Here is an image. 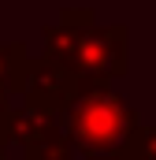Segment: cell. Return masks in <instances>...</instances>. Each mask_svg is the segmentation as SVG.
<instances>
[{
	"label": "cell",
	"mask_w": 156,
	"mask_h": 160,
	"mask_svg": "<svg viewBox=\"0 0 156 160\" xmlns=\"http://www.w3.org/2000/svg\"><path fill=\"white\" fill-rule=\"evenodd\" d=\"M45 56L60 60L78 78H119L126 71V26H52L45 30Z\"/></svg>",
	"instance_id": "7a4b0ae2"
},
{
	"label": "cell",
	"mask_w": 156,
	"mask_h": 160,
	"mask_svg": "<svg viewBox=\"0 0 156 160\" xmlns=\"http://www.w3.org/2000/svg\"><path fill=\"white\" fill-rule=\"evenodd\" d=\"M30 60L22 45H0V112L7 108V101L15 93H26L30 82Z\"/></svg>",
	"instance_id": "3957f363"
},
{
	"label": "cell",
	"mask_w": 156,
	"mask_h": 160,
	"mask_svg": "<svg viewBox=\"0 0 156 160\" xmlns=\"http://www.w3.org/2000/svg\"><path fill=\"white\" fill-rule=\"evenodd\" d=\"M63 138L85 160H138L145 130L138 112L112 89L108 78H89L75 101L56 116Z\"/></svg>",
	"instance_id": "6da1fadb"
},
{
	"label": "cell",
	"mask_w": 156,
	"mask_h": 160,
	"mask_svg": "<svg viewBox=\"0 0 156 160\" xmlns=\"http://www.w3.org/2000/svg\"><path fill=\"white\" fill-rule=\"evenodd\" d=\"M0 160H4V153H0Z\"/></svg>",
	"instance_id": "8992f818"
},
{
	"label": "cell",
	"mask_w": 156,
	"mask_h": 160,
	"mask_svg": "<svg viewBox=\"0 0 156 160\" xmlns=\"http://www.w3.org/2000/svg\"><path fill=\"white\" fill-rule=\"evenodd\" d=\"M138 160H156V127L145 130V142H141V157Z\"/></svg>",
	"instance_id": "5b68a950"
},
{
	"label": "cell",
	"mask_w": 156,
	"mask_h": 160,
	"mask_svg": "<svg viewBox=\"0 0 156 160\" xmlns=\"http://www.w3.org/2000/svg\"><path fill=\"white\" fill-rule=\"evenodd\" d=\"M26 160H71V142L63 138L60 123H52L41 138L26 145Z\"/></svg>",
	"instance_id": "277c9868"
}]
</instances>
